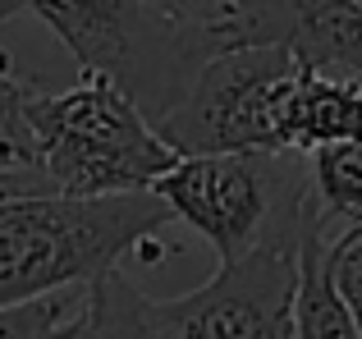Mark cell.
<instances>
[{
  "label": "cell",
  "mask_w": 362,
  "mask_h": 339,
  "mask_svg": "<svg viewBox=\"0 0 362 339\" xmlns=\"http://www.w3.org/2000/svg\"><path fill=\"white\" fill-rule=\"evenodd\" d=\"M74 339H78V335H74Z\"/></svg>",
  "instance_id": "obj_14"
},
{
  "label": "cell",
  "mask_w": 362,
  "mask_h": 339,
  "mask_svg": "<svg viewBox=\"0 0 362 339\" xmlns=\"http://www.w3.org/2000/svg\"><path fill=\"white\" fill-rule=\"evenodd\" d=\"M28 9L69 46L78 73H110L151 124L175 106L197 64L216 55L202 28L142 0H28Z\"/></svg>",
  "instance_id": "obj_4"
},
{
  "label": "cell",
  "mask_w": 362,
  "mask_h": 339,
  "mask_svg": "<svg viewBox=\"0 0 362 339\" xmlns=\"http://www.w3.org/2000/svg\"><path fill=\"white\" fill-rule=\"evenodd\" d=\"M78 339H184L170 312V298H147L115 270L88 285V312Z\"/></svg>",
  "instance_id": "obj_8"
},
{
  "label": "cell",
  "mask_w": 362,
  "mask_h": 339,
  "mask_svg": "<svg viewBox=\"0 0 362 339\" xmlns=\"http://www.w3.org/2000/svg\"><path fill=\"white\" fill-rule=\"evenodd\" d=\"M298 248H252L221 261L202 289L170 298L184 339H293Z\"/></svg>",
  "instance_id": "obj_6"
},
{
  "label": "cell",
  "mask_w": 362,
  "mask_h": 339,
  "mask_svg": "<svg viewBox=\"0 0 362 339\" xmlns=\"http://www.w3.org/2000/svg\"><path fill=\"white\" fill-rule=\"evenodd\" d=\"M142 5L156 9V14H165V18H179V23L202 28V32H206V18H211L216 0H142ZM206 42H211V37H206Z\"/></svg>",
  "instance_id": "obj_12"
},
{
  "label": "cell",
  "mask_w": 362,
  "mask_h": 339,
  "mask_svg": "<svg viewBox=\"0 0 362 339\" xmlns=\"http://www.w3.org/2000/svg\"><path fill=\"white\" fill-rule=\"evenodd\" d=\"M308 174L312 202L330 230L362 211V138H344V143H326L308 152Z\"/></svg>",
  "instance_id": "obj_9"
},
{
  "label": "cell",
  "mask_w": 362,
  "mask_h": 339,
  "mask_svg": "<svg viewBox=\"0 0 362 339\" xmlns=\"http://www.w3.org/2000/svg\"><path fill=\"white\" fill-rule=\"evenodd\" d=\"M344 138H362V78L303 64L289 97V152H317Z\"/></svg>",
  "instance_id": "obj_7"
},
{
  "label": "cell",
  "mask_w": 362,
  "mask_h": 339,
  "mask_svg": "<svg viewBox=\"0 0 362 339\" xmlns=\"http://www.w3.org/2000/svg\"><path fill=\"white\" fill-rule=\"evenodd\" d=\"M23 9H28V0H0V23L14 18V14H23Z\"/></svg>",
  "instance_id": "obj_13"
},
{
  "label": "cell",
  "mask_w": 362,
  "mask_h": 339,
  "mask_svg": "<svg viewBox=\"0 0 362 339\" xmlns=\"http://www.w3.org/2000/svg\"><path fill=\"white\" fill-rule=\"evenodd\" d=\"M151 193L221 261L252 248H298L317 211L308 152H193L179 156Z\"/></svg>",
  "instance_id": "obj_3"
},
{
  "label": "cell",
  "mask_w": 362,
  "mask_h": 339,
  "mask_svg": "<svg viewBox=\"0 0 362 339\" xmlns=\"http://www.w3.org/2000/svg\"><path fill=\"white\" fill-rule=\"evenodd\" d=\"M326 275L362 335V211L326 234Z\"/></svg>",
  "instance_id": "obj_11"
},
{
  "label": "cell",
  "mask_w": 362,
  "mask_h": 339,
  "mask_svg": "<svg viewBox=\"0 0 362 339\" xmlns=\"http://www.w3.org/2000/svg\"><path fill=\"white\" fill-rule=\"evenodd\" d=\"M28 115L37 133V165L51 193L64 197L147 193L179 161V152L110 73H83L64 92L33 88Z\"/></svg>",
  "instance_id": "obj_2"
},
{
  "label": "cell",
  "mask_w": 362,
  "mask_h": 339,
  "mask_svg": "<svg viewBox=\"0 0 362 339\" xmlns=\"http://www.w3.org/2000/svg\"><path fill=\"white\" fill-rule=\"evenodd\" d=\"M170 220L175 211L151 188L110 197H0V307L92 285Z\"/></svg>",
  "instance_id": "obj_1"
},
{
  "label": "cell",
  "mask_w": 362,
  "mask_h": 339,
  "mask_svg": "<svg viewBox=\"0 0 362 339\" xmlns=\"http://www.w3.org/2000/svg\"><path fill=\"white\" fill-rule=\"evenodd\" d=\"M28 101H33V83H23L0 55V170H42Z\"/></svg>",
  "instance_id": "obj_10"
},
{
  "label": "cell",
  "mask_w": 362,
  "mask_h": 339,
  "mask_svg": "<svg viewBox=\"0 0 362 339\" xmlns=\"http://www.w3.org/2000/svg\"><path fill=\"white\" fill-rule=\"evenodd\" d=\"M303 64L284 46H230L206 55L156 119L179 156L193 152H289V97Z\"/></svg>",
  "instance_id": "obj_5"
}]
</instances>
